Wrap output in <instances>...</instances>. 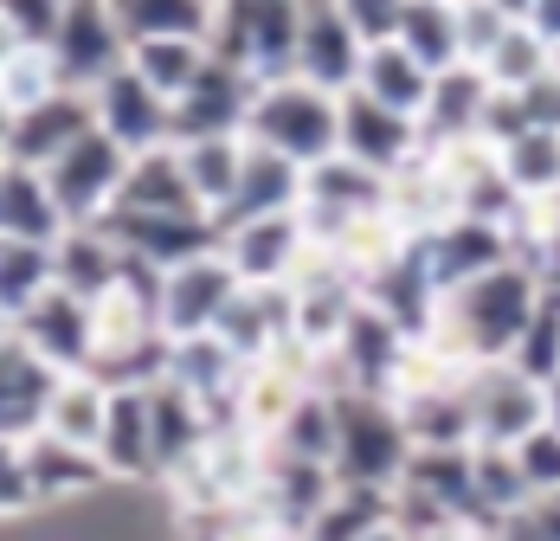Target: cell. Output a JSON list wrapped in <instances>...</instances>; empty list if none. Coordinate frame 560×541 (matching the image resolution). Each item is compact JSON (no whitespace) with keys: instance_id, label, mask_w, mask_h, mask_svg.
Here are the masks:
<instances>
[{"instance_id":"30bf717a","label":"cell","mask_w":560,"mask_h":541,"mask_svg":"<svg viewBox=\"0 0 560 541\" xmlns=\"http://www.w3.org/2000/svg\"><path fill=\"white\" fill-rule=\"evenodd\" d=\"M341 490L336 464H316V458H296V451H278V445H265V477H258V496H252V509L283 529L290 541H303V529L323 516V503Z\"/></svg>"},{"instance_id":"1f68e13d","label":"cell","mask_w":560,"mask_h":541,"mask_svg":"<svg viewBox=\"0 0 560 541\" xmlns=\"http://www.w3.org/2000/svg\"><path fill=\"white\" fill-rule=\"evenodd\" d=\"M122 214H200L194 187H187V168H180V149H149V156H129V174H122V194H116Z\"/></svg>"},{"instance_id":"e575fe53","label":"cell","mask_w":560,"mask_h":541,"mask_svg":"<svg viewBox=\"0 0 560 541\" xmlns=\"http://www.w3.org/2000/svg\"><path fill=\"white\" fill-rule=\"evenodd\" d=\"M104 419H110V380H97L91 368H84V375H58L52 400H46V433L65 438V445L97 451Z\"/></svg>"},{"instance_id":"2e32d148","label":"cell","mask_w":560,"mask_h":541,"mask_svg":"<svg viewBox=\"0 0 560 541\" xmlns=\"http://www.w3.org/2000/svg\"><path fill=\"white\" fill-rule=\"evenodd\" d=\"M220 252L238 270V284H290L310 258V226H303V214L238 219L220 232Z\"/></svg>"},{"instance_id":"f1b7e54d","label":"cell","mask_w":560,"mask_h":541,"mask_svg":"<svg viewBox=\"0 0 560 541\" xmlns=\"http://www.w3.org/2000/svg\"><path fill=\"white\" fill-rule=\"evenodd\" d=\"M296 207H303V168L258 149V142H245V174H238L232 207L220 214V232L238 226V219H271V214H296Z\"/></svg>"},{"instance_id":"7a4b0ae2","label":"cell","mask_w":560,"mask_h":541,"mask_svg":"<svg viewBox=\"0 0 560 541\" xmlns=\"http://www.w3.org/2000/svg\"><path fill=\"white\" fill-rule=\"evenodd\" d=\"M245 142L271 149L296 168H316L341 156V97L310 84V78H265L258 97H252V116H245Z\"/></svg>"},{"instance_id":"e0dca14e","label":"cell","mask_w":560,"mask_h":541,"mask_svg":"<svg viewBox=\"0 0 560 541\" xmlns=\"http://www.w3.org/2000/svg\"><path fill=\"white\" fill-rule=\"evenodd\" d=\"M232 297H238V270L225 265V252H200V258L174 265L168 277H162V335L180 342V335L220 329Z\"/></svg>"},{"instance_id":"83f0119b","label":"cell","mask_w":560,"mask_h":541,"mask_svg":"<svg viewBox=\"0 0 560 541\" xmlns=\"http://www.w3.org/2000/svg\"><path fill=\"white\" fill-rule=\"evenodd\" d=\"M52 277H58V290L84 297V303L110 297L116 277H122V245L110 239V226H104V219L65 226V232H58V245H52Z\"/></svg>"},{"instance_id":"484cf974","label":"cell","mask_w":560,"mask_h":541,"mask_svg":"<svg viewBox=\"0 0 560 541\" xmlns=\"http://www.w3.org/2000/svg\"><path fill=\"white\" fill-rule=\"evenodd\" d=\"M149 426H155V484H168L174 471H187L213 445L207 406L187 387H174V380H155L149 387Z\"/></svg>"},{"instance_id":"816d5d0a","label":"cell","mask_w":560,"mask_h":541,"mask_svg":"<svg viewBox=\"0 0 560 541\" xmlns=\"http://www.w3.org/2000/svg\"><path fill=\"white\" fill-rule=\"evenodd\" d=\"M33 509H39V490L26 477V451L13 438H0V529L7 522H26Z\"/></svg>"},{"instance_id":"44dd1931","label":"cell","mask_w":560,"mask_h":541,"mask_svg":"<svg viewBox=\"0 0 560 541\" xmlns=\"http://www.w3.org/2000/svg\"><path fill=\"white\" fill-rule=\"evenodd\" d=\"M97 129V104L91 91H52L39 104L13 110V129H7V162L20 168H52L78 136Z\"/></svg>"},{"instance_id":"7dc6e473","label":"cell","mask_w":560,"mask_h":541,"mask_svg":"<svg viewBox=\"0 0 560 541\" xmlns=\"http://www.w3.org/2000/svg\"><path fill=\"white\" fill-rule=\"evenodd\" d=\"M509 368H515V375H528V380H541V387H555V380H560V284H548V297H541L535 323L522 329V342H515Z\"/></svg>"},{"instance_id":"d4e9b609","label":"cell","mask_w":560,"mask_h":541,"mask_svg":"<svg viewBox=\"0 0 560 541\" xmlns=\"http://www.w3.org/2000/svg\"><path fill=\"white\" fill-rule=\"evenodd\" d=\"M97 458L110 484H155V426H149V387H110V419L97 438Z\"/></svg>"},{"instance_id":"ab89813d","label":"cell","mask_w":560,"mask_h":541,"mask_svg":"<svg viewBox=\"0 0 560 541\" xmlns=\"http://www.w3.org/2000/svg\"><path fill=\"white\" fill-rule=\"evenodd\" d=\"M393 522V490H374V484H341L323 516L303 529V541H368L374 529Z\"/></svg>"},{"instance_id":"7c38bea8","label":"cell","mask_w":560,"mask_h":541,"mask_svg":"<svg viewBox=\"0 0 560 541\" xmlns=\"http://www.w3.org/2000/svg\"><path fill=\"white\" fill-rule=\"evenodd\" d=\"M13 335H20L46 368H58V375H84L91 355H97V310H91L84 297H71V290L52 284L33 310L13 316Z\"/></svg>"},{"instance_id":"9f6ffc18","label":"cell","mask_w":560,"mask_h":541,"mask_svg":"<svg viewBox=\"0 0 560 541\" xmlns=\"http://www.w3.org/2000/svg\"><path fill=\"white\" fill-rule=\"evenodd\" d=\"M522 20H528V26H535V33H541L548 46H560V0H535V7L522 13Z\"/></svg>"},{"instance_id":"5b68a950","label":"cell","mask_w":560,"mask_h":541,"mask_svg":"<svg viewBox=\"0 0 560 541\" xmlns=\"http://www.w3.org/2000/svg\"><path fill=\"white\" fill-rule=\"evenodd\" d=\"M46 53H52L65 91H97L110 71L129 65V39H122V26H116L110 0H65L58 33H52Z\"/></svg>"},{"instance_id":"f35d334b","label":"cell","mask_w":560,"mask_h":541,"mask_svg":"<svg viewBox=\"0 0 560 541\" xmlns=\"http://www.w3.org/2000/svg\"><path fill=\"white\" fill-rule=\"evenodd\" d=\"M122 39H207L213 33V0H110Z\"/></svg>"},{"instance_id":"91938a15","label":"cell","mask_w":560,"mask_h":541,"mask_svg":"<svg viewBox=\"0 0 560 541\" xmlns=\"http://www.w3.org/2000/svg\"><path fill=\"white\" fill-rule=\"evenodd\" d=\"M497 7H503V13H515V20H522V13H528L535 0H497Z\"/></svg>"},{"instance_id":"d6986e66","label":"cell","mask_w":560,"mask_h":541,"mask_svg":"<svg viewBox=\"0 0 560 541\" xmlns=\"http://www.w3.org/2000/svg\"><path fill=\"white\" fill-rule=\"evenodd\" d=\"M419 149H425V136H419L412 116H399V110H387L381 97H368L361 84L341 91V156H348V162L374 168V174H399Z\"/></svg>"},{"instance_id":"5bb4252c","label":"cell","mask_w":560,"mask_h":541,"mask_svg":"<svg viewBox=\"0 0 560 541\" xmlns=\"http://www.w3.org/2000/svg\"><path fill=\"white\" fill-rule=\"evenodd\" d=\"M419 239V252H425V270H432V284L439 290H464L470 277H483V270H497L515 258V239H509V226L497 219H470L457 214L445 226H432V232H412Z\"/></svg>"},{"instance_id":"f5cc1de1","label":"cell","mask_w":560,"mask_h":541,"mask_svg":"<svg viewBox=\"0 0 560 541\" xmlns=\"http://www.w3.org/2000/svg\"><path fill=\"white\" fill-rule=\"evenodd\" d=\"M65 0H0V20L20 33V46H52Z\"/></svg>"},{"instance_id":"6125c7cd","label":"cell","mask_w":560,"mask_h":541,"mask_svg":"<svg viewBox=\"0 0 560 541\" xmlns=\"http://www.w3.org/2000/svg\"><path fill=\"white\" fill-rule=\"evenodd\" d=\"M555 78H560V46H555Z\"/></svg>"},{"instance_id":"8d00e7d4","label":"cell","mask_w":560,"mask_h":541,"mask_svg":"<svg viewBox=\"0 0 560 541\" xmlns=\"http://www.w3.org/2000/svg\"><path fill=\"white\" fill-rule=\"evenodd\" d=\"M180 168H187V187L200 200V214L220 219L238 194V174H245V136H207V142H174Z\"/></svg>"},{"instance_id":"680465c9","label":"cell","mask_w":560,"mask_h":541,"mask_svg":"<svg viewBox=\"0 0 560 541\" xmlns=\"http://www.w3.org/2000/svg\"><path fill=\"white\" fill-rule=\"evenodd\" d=\"M368 541H412V536H406V529H393V522H387V529H374Z\"/></svg>"},{"instance_id":"ffe728a7","label":"cell","mask_w":560,"mask_h":541,"mask_svg":"<svg viewBox=\"0 0 560 541\" xmlns=\"http://www.w3.org/2000/svg\"><path fill=\"white\" fill-rule=\"evenodd\" d=\"M361 58L368 39L348 26L336 0H303V33H296V78L323 84V91H354L361 84Z\"/></svg>"},{"instance_id":"7bdbcfd3","label":"cell","mask_w":560,"mask_h":541,"mask_svg":"<svg viewBox=\"0 0 560 541\" xmlns=\"http://www.w3.org/2000/svg\"><path fill=\"white\" fill-rule=\"evenodd\" d=\"M497 162H503L509 187L522 194V200H548L560 194V129H528V136H515L497 149Z\"/></svg>"},{"instance_id":"681fc988","label":"cell","mask_w":560,"mask_h":541,"mask_svg":"<svg viewBox=\"0 0 560 541\" xmlns=\"http://www.w3.org/2000/svg\"><path fill=\"white\" fill-rule=\"evenodd\" d=\"M509 26H515V13H503L497 0H457V46H464V65H483Z\"/></svg>"},{"instance_id":"9c48e42d","label":"cell","mask_w":560,"mask_h":541,"mask_svg":"<svg viewBox=\"0 0 560 541\" xmlns=\"http://www.w3.org/2000/svg\"><path fill=\"white\" fill-rule=\"evenodd\" d=\"M406 335L361 297V310L348 316L341 329V342L323 355V387H361V393H393V380H399V361H406Z\"/></svg>"},{"instance_id":"4fadbf2b","label":"cell","mask_w":560,"mask_h":541,"mask_svg":"<svg viewBox=\"0 0 560 541\" xmlns=\"http://www.w3.org/2000/svg\"><path fill=\"white\" fill-rule=\"evenodd\" d=\"M252 97H258V78H252V71H238V65H225V58H207V71L174 97V142L245 136Z\"/></svg>"},{"instance_id":"f907efd6","label":"cell","mask_w":560,"mask_h":541,"mask_svg":"<svg viewBox=\"0 0 560 541\" xmlns=\"http://www.w3.org/2000/svg\"><path fill=\"white\" fill-rule=\"evenodd\" d=\"M515 464H522V477L535 496H560V426H535V433L515 445Z\"/></svg>"},{"instance_id":"603a6c76","label":"cell","mask_w":560,"mask_h":541,"mask_svg":"<svg viewBox=\"0 0 560 541\" xmlns=\"http://www.w3.org/2000/svg\"><path fill=\"white\" fill-rule=\"evenodd\" d=\"M497 97V84H490V71L483 65H451L432 78V97L419 110V136H425V149H451V142H470L477 129H483V110Z\"/></svg>"},{"instance_id":"4dcf8cb0","label":"cell","mask_w":560,"mask_h":541,"mask_svg":"<svg viewBox=\"0 0 560 541\" xmlns=\"http://www.w3.org/2000/svg\"><path fill=\"white\" fill-rule=\"evenodd\" d=\"M470 380V375H464ZM464 380H439V387H419V393H399V419L419 451H445V445H477V426H470V393Z\"/></svg>"},{"instance_id":"d6a6232c","label":"cell","mask_w":560,"mask_h":541,"mask_svg":"<svg viewBox=\"0 0 560 541\" xmlns=\"http://www.w3.org/2000/svg\"><path fill=\"white\" fill-rule=\"evenodd\" d=\"M399 484L425 490L445 516L457 522H477V529H497L490 516H483V503H477V484H470V445H445V451H412V464H406V477Z\"/></svg>"},{"instance_id":"8fae6325","label":"cell","mask_w":560,"mask_h":541,"mask_svg":"<svg viewBox=\"0 0 560 541\" xmlns=\"http://www.w3.org/2000/svg\"><path fill=\"white\" fill-rule=\"evenodd\" d=\"M91 104H97V129L122 142L129 156H149V149H168L174 142V104L136 71V65H122L110 71L97 91H91Z\"/></svg>"},{"instance_id":"ac0fdd59","label":"cell","mask_w":560,"mask_h":541,"mask_svg":"<svg viewBox=\"0 0 560 541\" xmlns=\"http://www.w3.org/2000/svg\"><path fill=\"white\" fill-rule=\"evenodd\" d=\"M104 226L129 258H142L155 270H174L187 258H200V252H220V219L213 214H122V207H110Z\"/></svg>"},{"instance_id":"60d3db41","label":"cell","mask_w":560,"mask_h":541,"mask_svg":"<svg viewBox=\"0 0 560 541\" xmlns=\"http://www.w3.org/2000/svg\"><path fill=\"white\" fill-rule=\"evenodd\" d=\"M470 484H477V503H483V516L497 529H503L515 509L535 503V490H528L522 464H515V445H470Z\"/></svg>"},{"instance_id":"52a82bcc","label":"cell","mask_w":560,"mask_h":541,"mask_svg":"<svg viewBox=\"0 0 560 541\" xmlns=\"http://www.w3.org/2000/svg\"><path fill=\"white\" fill-rule=\"evenodd\" d=\"M46 174V187H52L58 214L71 219V226H84V219H104L116 207V194H122V174H129V149L110 142L104 129H91V136H78L52 168H39Z\"/></svg>"},{"instance_id":"b9f144b4","label":"cell","mask_w":560,"mask_h":541,"mask_svg":"<svg viewBox=\"0 0 560 541\" xmlns=\"http://www.w3.org/2000/svg\"><path fill=\"white\" fill-rule=\"evenodd\" d=\"M52 245L33 239H0V323H13L20 310H33L52 290Z\"/></svg>"},{"instance_id":"f546056e","label":"cell","mask_w":560,"mask_h":541,"mask_svg":"<svg viewBox=\"0 0 560 541\" xmlns=\"http://www.w3.org/2000/svg\"><path fill=\"white\" fill-rule=\"evenodd\" d=\"M387 214L399 219L406 232H432V226L457 219V187H451L445 162H439L432 149H419L399 174H387Z\"/></svg>"},{"instance_id":"f6af8a7d","label":"cell","mask_w":560,"mask_h":541,"mask_svg":"<svg viewBox=\"0 0 560 541\" xmlns=\"http://www.w3.org/2000/svg\"><path fill=\"white\" fill-rule=\"evenodd\" d=\"M207 58H213L207 53V39H136V46H129V65H136L168 104L200 78V71H207Z\"/></svg>"},{"instance_id":"4316f807","label":"cell","mask_w":560,"mask_h":541,"mask_svg":"<svg viewBox=\"0 0 560 541\" xmlns=\"http://www.w3.org/2000/svg\"><path fill=\"white\" fill-rule=\"evenodd\" d=\"M20 451H26V477H33V490H39V509L78 503V496H97V490L110 484V471H104L97 451L65 445V438H52V433L20 438Z\"/></svg>"},{"instance_id":"94428289","label":"cell","mask_w":560,"mask_h":541,"mask_svg":"<svg viewBox=\"0 0 560 541\" xmlns=\"http://www.w3.org/2000/svg\"><path fill=\"white\" fill-rule=\"evenodd\" d=\"M0 187H7V156H0Z\"/></svg>"},{"instance_id":"bcb514c9","label":"cell","mask_w":560,"mask_h":541,"mask_svg":"<svg viewBox=\"0 0 560 541\" xmlns=\"http://www.w3.org/2000/svg\"><path fill=\"white\" fill-rule=\"evenodd\" d=\"M483 71H490L497 91H528V84H541V78L555 71V46H548L528 20H515L503 39H497V53L483 58Z\"/></svg>"},{"instance_id":"7402d4cb","label":"cell","mask_w":560,"mask_h":541,"mask_svg":"<svg viewBox=\"0 0 560 541\" xmlns=\"http://www.w3.org/2000/svg\"><path fill=\"white\" fill-rule=\"evenodd\" d=\"M290 323H296V297H290V284H238V297L225 303L220 316V335L225 348L252 368V361H265V355H278L283 342H290Z\"/></svg>"},{"instance_id":"9a60e30c","label":"cell","mask_w":560,"mask_h":541,"mask_svg":"<svg viewBox=\"0 0 560 541\" xmlns=\"http://www.w3.org/2000/svg\"><path fill=\"white\" fill-rule=\"evenodd\" d=\"M361 297H368V303H374V310L406 335V342H425L432 323H439V310H445V290L432 284L419 239H406V245H399L374 277H361Z\"/></svg>"},{"instance_id":"cb8c5ba5","label":"cell","mask_w":560,"mask_h":541,"mask_svg":"<svg viewBox=\"0 0 560 541\" xmlns=\"http://www.w3.org/2000/svg\"><path fill=\"white\" fill-rule=\"evenodd\" d=\"M58 387V368H46L13 329L0 335V438H33L46 433V400Z\"/></svg>"},{"instance_id":"ee69618b","label":"cell","mask_w":560,"mask_h":541,"mask_svg":"<svg viewBox=\"0 0 560 541\" xmlns=\"http://www.w3.org/2000/svg\"><path fill=\"white\" fill-rule=\"evenodd\" d=\"M278 451H296V458H316V464H336V393L329 387H310L290 419L271 433Z\"/></svg>"},{"instance_id":"6f0895ef","label":"cell","mask_w":560,"mask_h":541,"mask_svg":"<svg viewBox=\"0 0 560 541\" xmlns=\"http://www.w3.org/2000/svg\"><path fill=\"white\" fill-rule=\"evenodd\" d=\"M7 129H13V104H7V91H0V156H7Z\"/></svg>"},{"instance_id":"db71d44e","label":"cell","mask_w":560,"mask_h":541,"mask_svg":"<svg viewBox=\"0 0 560 541\" xmlns=\"http://www.w3.org/2000/svg\"><path fill=\"white\" fill-rule=\"evenodd\" d=\"M341 13H348V26L368 39V46H381V39H393V26H399V7L406 0H336Z\"/></svg>"},{"instance_id":"d590c367","label":"cell","mask_w":560,"mask_h":541,"mask_svg":"<svg viewBox=\"0 0 560 541\" xmlns=\"http://www.w3.org/2000/svg\"><path fill=\"white\" fill-rule=\"evenodd\" d=\"M432 78L439 71H425L399 39H381V46H368V58H361V91L381 97L387 110H399V116H412V123H419V110L432 97Z\"/></svg>"},{"instance_id":"c3c4849f","label":"cell","mask_w":560,"mask_h":541,"mask_svg":"<svg viewBox=\"0 0 560 541\" xmlns=\"http://www.w3.org/2000/svg\"><path fill=\"white\" fill-rule=\"evenodd\" d=\"M0 91H7L13 110H26V104H39V97H52V91H65L52 53H46V46H20V53L0 65Z\"/></svg>"},{"instance_id":"277c9868","label":"cell","mask_w":560,"mask_h":541,"mask_svg":"<svg viewBox=\"0 0 560 541\" xmlns=\"http://www.w3.org/2000/svg\"><path fill=\"white\" fill-rule=\"evenodd\" d=\"M296 33H303V0H220L207 53L265 84L296 71Z\"/></svg>"},{"instance_id":"74e56055","label":"cell","mask_w":560,"mask_h":541,"mask_svg":"<svg viewBox=\"0 0 560 541\" xmlns=\"http://www.w3.org/2000/svg\"><path fill=\"white\" fill-rule=\"evenodd\" d=\"M393 39L419 58L425 71H451V65H464V46H457V0H406Z\"/></svg>"},{"instance_id":"11a10c76","label":"cell","mask_w":560,"mask_h":541,"mask_svg":"<svg viewBox=\"0 0 560 541\" xmlns=\"http://www.w3.org/2000/svg\"><path fill=\"white\" fill-rule=\"evenodd\" d=\"M225 541H290V536H283V529H271V522H265V516H258V509L245 503V516H238V522L225 529Z\"/></svg>"},{"instance_id":"8992f818","label":"cell","mask_w":560,"mask_h":541,"mask_svg":"<svg viewBox=\"0 0 560 541\" xmlns=\"http://www.w3.org/2000/svg\"><path fill=\"white\" fill-rule=\"evenodd\" d=\"M464 393H470V426H477V445H522L535 426H548V419H555L548 387H541V380H528V375H515L509 361H483V368H470Z\"/></svg>"},{"instance_id":"6da1fadb","label":"cell","mask_w":560,"mask_h":541,"mask_svg":"<svg viewBox=\"0 0 560 541\" xmlns=\"http://www.w3.org/2000/svg\"><path fill=\"white\" fill-rule=\"evenodd\" d=\"M541 297H548V277L528 265V258H509V265L470 277L464 290H451L425 342L439 355H451V361H464V368L509 361L515 342H522V329L535 323Z\"/></svg>"},{"instance_id":"836d02e7","label":"cell","mask_w":560,"mask_h":541,"mask_svg":"<svg viewBox=\"0 0 560 541\" xmlns=\"http://www.w3.org/2000/svg\"><path fill=\"white\" fill-rule=\"evenodd\" d=\"M71 219L58 214L52 187L39 168H20L7 162V187H0V239H33V245H58Z\"/></svg>"},{"instance_id":"3957f363","label":"cell","mask_w":560,"mask_h":541,"mask_svg":"<svg viewBox=\"0 0 560 541\" xmlns=\"http://www.w3.org/2000/svg\"><path fill=\"white\" fill-rule=\"evenodd\" d=\"M329 393H336V477L393 490L419 451L399 406L387 393H361V387H329Z\"/></svg>"},{"instance_id":"be15d7a7","label":"cell","mask_w":560,"mask_h":541,"mask_svg":"<svg viewBox=\"0 0 560 541\" xmlns=\"http://www.w3.org/2000/svg\"><path fill=\"white\" fill-rule=\"evenodd\" d=\"M213 7H220V0H213Z\"/></svg>"},{"instance_id":"ba28073f","label":"cell","mask_w":560,"mask_h":541,"mask_svg":"<svg viewBox=\"0 0 560 541\" xmlns=\"http://www.w3.org/2000/svg\"><path fill=\"white\" fill-rule=\"evenodd\" d=\"M296 214H303L316 245H329L341 226H354L368 214H387V174L348 162V156H329V162L303 168V207Z\"/></svg>"}]
</instances>
